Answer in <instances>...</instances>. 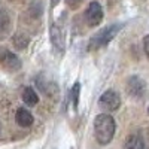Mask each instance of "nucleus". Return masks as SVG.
I'll return each instance as SVG.
<instances>
[{
	"mask_svg": "<svg viewBox=\"0 0 149 149\" xmlns=\"http://www.w3.org/2000/svg\"><path fill=\"white\" fill-rule=\"evenodd\" d=\"M58 2H60V0H51V5H52V6H57Z\"/></svg>",
	"mask_w": 149,
	"mask_h": 149,
	"instance_id": "nucleus-16",
	"label": "nucleus"
},
{
	"mask_svg": "<svg viewBox=\"0 0 149 149\" xmlns=\"http://www.w3.org/2000/svg\"><path fill=\"white\" fill-rule=\"evenodd\" d=\"M51 42L54 45V48L58 52H63L66 48V40H64V33L57 24L51 26Z\"/></svg>",
	"mask_w": 149,
	"mask_h": 149,
	"instance_id": "nucleus-7",
	"label": "nucleus"
},
{
	"mask_svg": "<svg viewBox=\"0 0 149 149\" xmlns=\"http://www.w3.org/2000/svg\"><path fill=\"white\" fill-rule=\"evenodd\" d=\"M79 93H81V84L79 82H74L72 90H70V94H72V100H73V107L78 109V104H79Z\"/></svg>",
	"mask_w": 149,
	"mask_h": 149,
	"instance_id": "nucleus-13",
	"label": "nucleus"
},
{
	"mask_svg": "<svg viewBox=\"0 0 149 149\" xmlns=\"http://www.w3.org/2000/svg\"><path fill=\"white\" fill-rule=\"evenodd\" d=\"M116 124L109 113H100L94 119V136L100 145H107L115 136Z\"/></svg>",
	"mask_w": 149,
	"mask_h": 149,
	"instance_id": "nucleus-1",
	"label": "nucleus"
},
{
	"mask_svg": "<svg viewBox=\"0 0 149 149\" xmlns=\"http://www.w3.org/2000/svg\"><path fill=\"white\" fill-rule=\"evenodd\" d=\"M148 115H149V106H148Z\"/></svg>",
	"mask_w": 149,
	"mask_h": 149,
	"instance_id": "nucleus-18",
	"label": "nucleus"
},
{
	"mask_svg": "<svg viewBox=\"0 0 149 149\" xmlns=\"http://www.w3.org/2000/svg\"><path fill=\"white\" fill-rule=\"evenodd\" d=\"M127 149H146V146H145V143H143V140L139 137V136H131V137L128 139V142H127Z\"/></svg>",
	"mask_w": 149,
	"mask_h": 149,
	"instance_id": "nucleus-12",
	"label": "nucleus"
},
{
	"mask_svg": "<svg viewBox=\"0 0 149 149\" xmlns=\"http://www.w3.org/2000/svg\"><path fill=\"white\" fill-rule=\"evenodd\" d=\"M121 24H112V26L100 30L95 36L91 37L90 40V45L88 48L90 49H97V48H102V46H106L107 43H110V40L113 39V37L118 34V31L121 30Z\"/></svg>",
	"mask_w": 149,
	"mask_h": 149,
	"instance_id": "nucleus-2",
	"label": "nucleus"
},
{
	"mask_svg": "<svg viewBox=\"0 0 149 149\" xmlns=\"http://www.w3.org/2000/svg\"><path fill=\"white\" fill-rule=\"evenodd\" d=\"M12 42H14L15 48L17 49H26L29 46V37L26 34H22V33H17L14 37H12Z\"/></svg>",
	"mask_w": 149,
	"mask_h": 149,
	"instance_id": "nucleus-11",
	"label": "nucleus"
},
{
	"mask_svg": "<svg viewBox=\"0 0 149 149\" xmlns=\"http://www.w3.org/2000/svg\"><path fill=\"white\" fill-rule=\"evenodd\" d=\"M143 48H145V52H146V55L149 58V34L143 37Z\"/></svg>",
	"mask_w": 149,
	"mask_h": 149,
	"instance_id": "nucleus-14",
	"label": "nucleus"
},
{
	"mask_svg": "<svg viewBox=\"0 0 149 149\" xmlns=\"http://www.w3.org/2000/svg\"><path fill=\"white\" fill-rule=\"evenodd\" d=\"M0 64L9 72H17L21 69V60L17 54L8 51V49H2L0 51Z\"/></svg>",
	"mask_w": 149,
	"mask_h": 149,
	"instance_id": "nucleus-5",
	"label": "nucleus"
},
{
	"mask_svg": "<svg viewBox=\"0 0 149 149\" xmlns=\"http://www.w3.org/2000/svg\"><path fill=\"white\" fill-rule=\"evenodd\" d=\"M15 121H17L18 125H21V127H30L31 124H33V115L30 113L27 109L21 107V109L17 110Z\"/></svg>",
	"mask_w": 149,
	"mask_h": 149,
	"instance_id": "nucleus-8",
	"label": "nucleus"
},
{
	"mask_svg": "<svg viewBox=\"0 0 149 149\" xmlns=\"http://www.w3.org/2000/svg\"><path fill=\"white\" fill-rule=\"evenodd\" d=\"M10 29V17L5 9H0V37H5Z\"/></svg>",
	"mask_w": 149,
	"mask_h": 149,
	"instance_id": "nucleus-10",
	"label": "nucleus"
},
{
	"mask_svg": "<svg viewBox=\"0 0 149 149\" xmlns=\"http://www.w3.org/2000/svg\"><path fill=\"white\" fill-rule=\"evenodd\" d=\"M98 106L103 110L113 112V110L119 109V106H121V97L115 90H107L98 98Z\"/></svg>",
	"mask_w": 149,
	"mask_h": 149,
	"instance_id": "nucleus-3",
	"label": "nucleus"
},
{
	"mask_svg": "<svg viewBox=\"0 0 149 149\" xmlns=\"http://www.w3.org/2000/svg\"><path fill=\"white\" fill-rule=\"evenodd\" d=\"M85 19L90 27H95L103 21V8L98 2H91L85 10Z\"/></svg>",
	"mask_w": 149,
	"mask_h": 149,
	"instance_id": "nucleus-4",
	"label": "nucleus"
},
{
	"mask_svg": "<svg viewBox=\"0 0 149 149\" xmlns=\"http://www.w3.org/2000/svg\"><path fill=\"white\" fill-rule=\"evenodd\" d=\"M22 100L27 106H36L37 102H39V97H37L36 91L31 86H26V88L22 90Z\"/></svg>",
	"mask_w": 149,
	"mask_h": 149,
	"instance_id": "nucleus-9",
	"label": "nucleus"
},
{
	"mask_svg": "<svg viewBox=\"0 0 149 149\" xmlns=\"http://www.w3.org/2000/svg\"><path fill=\"white\" fill-rule=\"evenodd\" d=\"M145 86L146 82L140 76H131L127 81V93L134 98H140L145 94Z\"/></svg>",
	"mask_w": 149,
	"mask_h": 149,
	"instance_id": "nucleus-6",
	"label": "nucleus"
},
{
	"mask_svg": "<svg viewBox=\"0 0 149 149\" xmlns=\"http://www.w3.org/2000/svg\"><path fill=\"white\" fill-rule=\"evenodd\" d=\"M0 131H2V124H0Z\"/></svg>",
	"mask_w": 149,
	"mask_h": 149,
	"instance_id": "nucleus-17",
	"label": "nucleus"
},
{
	"mask_svg": "<svg viewBox=\"0 0 149 149\" xmlns=\"http://www.w3.org/2000/svg\"><path fill=\"white\" fill-rule=\"evenodd\" d=\"M67 5L74 9V8H78V6L81 5V0H67Z\"/></svg>",
	"mask_w": 149,
	"mask_h": 149,
	"instance_id": "nucleus-15",
	"label": "nucleus"
}]
</instances>
